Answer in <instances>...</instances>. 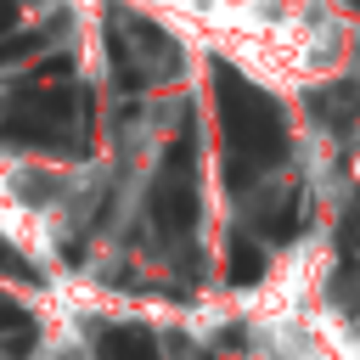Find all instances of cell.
<instances>
[{
	"label": "cell",
	"mask_w": 360,
	"mask_h": 360,
	"mask_svg": "<svg viewBox=\"0 0 360 360\" xmlns=\"http://www.w3.org/2000/svg\"><path fill=\"white\" fill-rule=\"evenodd\" d=\"M259 231H264L270 242H287V236L298 231V191H281L276 208L264 202V208H259Z\"/></svg>",
	"instance_id": "obj_6"
},
{
	"label": "cell",
	"mask_w": 360,
	"mask_h": 360,
	"mask_svg": "<svg viewBox=\"0 0 360 360\" xmlns=\"http://www.w3.org/2000/svg\"><path fill=\"white\" fill-rule=\"evenodd\" d=\"M225 276H231V281H259V276H264V248H259L253 236H236V242H231Z\"/></svg>",
	"instance_id": "obj_7"
},
{
	"label": "cell",
	"mask_w": 360,
	"mask_h": 360,
	"mask_svg": "<svg viewBox=\"0 0 360 360\" xmlns=\"http://www.w3.org/2000/svg\"><path fill=\"white\" fill-rule=\"evenodd\" d=\"M0 270H11V276H28V264H22V259H17L6 242H0Z\"/></svg>",
	"instance_id": "obj_10"
},
{
	"label": "cell",
	"mask_w": 360,
	"mask_h": 360,
	"mask_svg": "<svg viewBox=\"0 0 360 360\" xmlns=\"http://www.w3.org/2000/svg\"><path fill=\"white\" fill-rule=\"evenodd\" d=\"M214 96H219V129H225V186H248L253 169H270L287 158V112L276 107V96H264L259 84H248L236 68L214 73Z\"/></svg>",
	"instance_id": "obj_1"
},
{
	"label": "cell",
	"mask_w": 360,
	"mask_h": 360,
	"mask_svg": "<svg viewBox=\"0 0 360 360\" xmlns=\"http://www.w3.org/2000/svg\"><path fill=\"white\" fill-rule=\"evenodd\" d=\"M39 51V34H11V39H0V68L6 62H22V56H34Z\"/></svg>",
	"instance_id": "obj_9"
},
{
	"label": "cell",
	"mask_w": 360,
	"mask_h": 360,
	"mask_svg": "<svg viewBox=\"0 0 360 360\" xmlns=\"http://www.w3.org/2000/svg\"><path fill=\"white\" fill-rule=\"evenodd\" d=\"M191 174H197V163H191V129H186L152 180V219L163 236H186L197 225V180Z\"/></svg>",
	"instance_id": "obj_2"
},
{
	"label": "cell",
	"mask_w": 360,
	"mask_h": 360,
	"mask_svg": "<svg viewBox=\"0 0 360 360\" xmlns=\"http://www.w3.org/2000/svg\"><path fill=\"white\" fill-rule=\"evenodd\" d=\"M6 28H11V11H6V6H0V34H6Z\"/></svg>",
	"instance_id": "obj_11"
},
{
	"label": "cell",
	"mask_w": 360,
	"mask_h": 360,
	"mask_svg": "<svg viewBox=\"0 0 360 360\" xmlns=\"http://www.w3.org/2000/svg\"><path fill=\"white\" fill-rule=\"evenodd\" d=\"M0 135H6V141H28V146H68V141H73L62 118H39V112H28V107H22L17 118H6Z\"/></svg>",
	"instance_id": "obj_4"
},
{
	"label": "cell",
	"mask_w": 360,
	"mask_h": 360,
	"mask_svg": "<svg viewBox=\"0 0 360 360\" xmlns=\"http://www.w3.org/2000/svg\"><path fill=\"white\" fill-rule=\"evenodd\" d=\"M309 107H315V118H321L326 129H349V124H354V112H360V84H354V79H338V84L315 90V96H309Z\"/></svg>",
	"instance_id": "obj_3"
},
{
	"label": "cell",
	"mask_w": 360,
	"mask_h": 360,
	"mask_svg": "<svg viewBox=\"0 0 360 360\" xmlns=\"http://www.w3.org/2000/svg\"><path fill=\"white\" fill-rule=\"evenodd\" d=\"M101 360H158V343L146 326H101V343H96Z\"/></svg>",
	"instance_id": "obj_5"
},
{
	"label": "cell",
	"mask_w": 360,
	"mask_h": 360,
	"mask_svg": "<svg viewBox=\"0 0 360 360\" xmlns=\"http://www.w3.org/2000/svg\"><path fill=\"white\" fill-rule=\"evenodd\" d=\"M0 332L11 338V354H28V343H34V321H28L11 298H0Z\"/></svg>",
	"instance_id": "obj_8"
}]
</instances>
